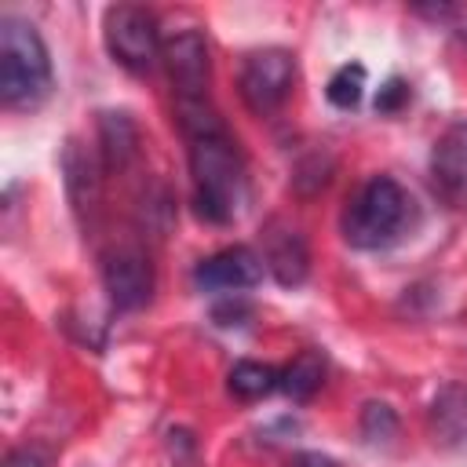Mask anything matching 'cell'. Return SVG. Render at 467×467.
Listing matches in <instances>:
<instances>
[{"label":"cell","mask_w":467,"mask_h":467,"mask_svg":"<svg viewBox=\"0 0 467 467\" xmlns=\"http://www.w3.org/2000/svg\"><path fill=\"white\" fill-rule=\"evenodd\" d=\"M190 175H193V204L208 223L237 219L248 197V175L226 131L190 139Z\"/></svg>","instance_id":"cell-1"},{"label":"cell","mask_w":467,"mask_h":467,"mask_svg":"<svg viewBox=\"0 0 467 467\" xmlns=\"http://www.w3.org/2000/svg\"><path fill=\"white\" fill-rule=\"evenodd\" d=\"M51 91V58L40 33L15 15L0 18V102L7 109H33Z\"/></svg>","instance_id":"cell-2"},{"label":"cell","mask_w":467,"mask_h":467,"mask_svg":"<svg viewBox=\"0 0 467 467\" xmlns=\"http://www.w3.org/2000/svg\"><path fill=\"white\" fill-rule=\"evenodd\" d=\"M409 193L390 179H368L343 208V237L350 248H383L409 223Z\"/></svg>","instance_id":"cell-3"},{"label":"cell","mask_w":467,"mask_h":467,"mask_svg":"<svg viewBox=\"0 0 467 467\" xmlns=\"http://www.w3.org/2000/svg\"><path fill=\"white\" fill-rule=\"evenodd\" d=\"M106 47L128 73H150L161 58V36L157 22L146 7L117 4L106 11Z\"/></svg>","instance_id":"cell-4"},{"label":"cell","mask_w":467,"mask_h":467,"mask_svg":"<svg viewBox=\"0 0 467 467\" xmlns=\"http://www.w3.org/2000/svg\"><path fill=\"white\" fill-rule=\"evenodd\" d=\"M292 80H296V58L285 47L252 51L241 69V99L252 113L266 117L288 99Z\"/></svg>","instance_id":"cell-5"},{"label":"cell","mask_w":467,"mask_h":467,"mask_svg":"<svg viewBox=\"0 0 467 467\" xmlns=\"http://www.w3.org/2000/svg\"><path fill=\"white\" fill-rule=\"evenodd\" d=\"M161 58L171 77L175 102H204L208 99L212 62H208V44L197 29H179L175 36H168L161 47Z\"/></svg>","instance_id":"cell-6"},{"label":"cell","mask_w":467,"mask_h":467,"mask_svg":"<svg viewBox=\"0 0 467 467\" xmlns=\"http://www.w3.org/2000/svg\"><path fill=\"white\" fill-rule=\"evenodd\" d=\"M263 270H266V263L255 248L234 244V248H223V252L201 259L193 270V281L204 292H244L263 281Z\"/></svg>","instance_id":"cell-7"},{"label":"cell","mask_w":467,"mask_h":467,"mask_svg":"<svg viewBox=\"0 0 467 467\" xmlns=\"http://www.w3.org/2000/svg\"><path fill=\"white\" fill-rule=\"evenodd\" d=\"M102 285L117 310H139L153 292V266L139 248H117L102 263Z\"/></svg>","instance_id":"cell-8"},{"label":"cell","mask_w":467,"mask_h":467,"mask_svg":"<svg viewBox=\"0 0 467 467\" xmlns=\"http://www.w3.org/2000/svg\"><path fill=\"white\" fill-rule=\"evenodd\" d=\"M431 182L452 208H467V120L438 135L431 150Z\"/></svg>","instance_id":"cell-9"},{"label":"cell","mask_w":467,"mask_h":467,"mask_svg":"<svg viewBox=\"0 0 467 467\" xmlns=\"http://www.w3.org/2000/svg\"><path fill=\"white\" fill-rule=\"evenodd\" d=\"M263 263H266V270H270L285 288L303 285V281H306V270H310V252H306L303 234L292 230V226H274V230L266 234Z\"/></svg>","instance_id":"cell-10"},{"label":"cell","mask_w":467,"mask_h":467,"mask_svg":"<svg viewBox=\"0 0 467 467\" xmlns=\"http://www.w3.org/2000/svg\"><path fill=\"white\" fill-rule=\"evenodd\" d=\"M431 431L441 445L460 449L467 445V387L445 383L431 401Z\"/></svg>","instance_id":"cell-11"},{"label":"cell","mask_w":467,"mask_h":467,"mask_svg":"<svg viewBox=\"0 0 467 467\" xmlns=\"http://www.w3.org/2000/svg\"><path fill=\"white\" fill-rule=\"evenodd\" d=\"M325 383V358L317 350H299L285 368H281V390L292 401H306L317 394V387Z\"/></svg>","instance_id":"cell-12"},{"label":"cell","mask_w":467,"mask_h":467,"mask_svg":"<svg viewBox=\"0 0 467 467\" xmlns=\"http://www.w3.org/2000/svg\"><path fill=\"white\" fill-rule=\"evenodd\" d=\"M230 394L241 398V401H255V398H266L270 390L281 387V372L274 365H263V361H237L230 368Z\"/></svg>","instance_id":"cell-13"},{"label":"cell","mask_w":467,"mask_h":467,"mask_svg":"<svg viewBox=\"0 0 467 467\" xmlns=\"http://www.w3.org/2000/svg\"><path fill=\"white\" fill-rule=\"evenodd\" d=\"M102 150H106V161L109 164H124L135 146H139V135H135V124L124 117V113H102Z\"/></svg>","instance_id":"cell-14"},{"label":"cell","mask_w":467,"mask_h":467,"mask_svg":"<svg viewBox=\"0 0 467 467\" xmlns=\"http://www.w3.org/2000/svg\"><path fill=\"white\" fill-rule=\"evenodd\" d=\"M325 95H328L332 106H339V109H354V106L361 102V95H365V66H361V62H347V66H339V69L332 73Z\"/></svg>","instance_id":"cell-15"},{"label":"cell","mask_w":467,"mask_h":467,"mask_svg":"<svg viewBox=\"0 0 467 467\" xmlns=\"http://www.w3.org/2000/svg\"><path fill=\"white\" fill-rule=\"evenodd\" d=\"M361 434H365L372 445L390 441V438L398 434V416H394V409L383 405V401H368L365 412H361Z\"/></svg>","instance_id":"cell-16"},{"label":"cell","mask_w":467,"mask_h":467,"mask_svg":"<svg viewBox=\"0 0 467 467\" xmlns=\"http://www.w3.org/2000/svg\"><path fill=\"white\" fill-rule=\"evenodd\" d=\"M423 15H434L441 18L460 40H467V4H438V7H427Z\"/></svg>","instance_id":"cell-17"},{"label":"cell","mask_w":467,"mask_h":467,"mask_svg":"<svg viewBox=\"0 0 467 467\" xmlns=\"http://www.w3.org/2000/svg\"><path fill=\"white\" fill-rule=\"evenodd\" d=\"M405 99H409V88H405L401 80H390V84L376 95V109H379V113H390V109H398Z\"/></svg>","instance_id":"cell-18"},{"label":"cell","mask_w":467,"mask_h":467,"mask_svg":"<svg viewBox=\"0 0 467 467\" xmlns=\"http://www.w3.org/2000/svg\"><path fill=\"white\" fill-rule=\"evenodd\" d=\"M4 467H44V460L33 449H15V452H7Z\"/></svg>","instance_id":"cell-19"},{"label":"cell","mask_w":467,"mask_h":467,"mask_svg":"<svg viewBox=\"0 0 467 467\" xmlns=\"http://www.w3.org/2000/svg\"><path fill=\"white\" fill-rule=\"evenodd\" d=\"M288 467H332V460L321 452H299V456H292Z\"/></svg>","instance_id":"cell-20"}]
</instances>
